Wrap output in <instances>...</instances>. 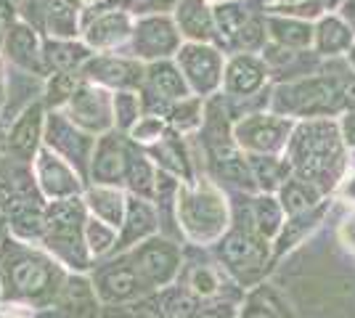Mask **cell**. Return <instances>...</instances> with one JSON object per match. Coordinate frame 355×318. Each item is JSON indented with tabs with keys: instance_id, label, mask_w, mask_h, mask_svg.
Segmentation results:
<instances>
[{
	"instance_id": "3",
	"label": "cell",
	"mask_w": 355,
	"mask_h": 318,
	"mask_svg": "<svg viewBox=\"0 0 355 318\" xmlns=\"http://www.w3.org/2000/svg\"><path fill=\"white\" fill-rule=\"evenodd\" d=\"M77 218H80L77 207H72V204H56L51 210V220H48L51 233L53 236H72L74 231H77Z\"/></svg>"
},
{
	"instance_id": "11",
	"label": "cell",
	"mask_w": 355,
	"mask_h": 318,
	"mask_svg": "<svg viewBox=\"0 0 355 318\" xmlns=\"http://www.w3.org/2000/svg\"><path fill=\"white\" fill-rule=\"evenodd\" d=\"M69 88H72V85H69V80H67V77H59L56 91H51V93H53L51 98H56V101H59V98H64V96H67V91H69Z\"/></svg>"
},
{
	"instance_id": "8",
	"label": "cell",
	"mask_w": 355,
	"mask_h": 318,
	"mask_svg": "<svg viewBox=\"0 0 355 318\" xmlns=\"http://www.w3.org/2000/svg\"><path fill=\"white\" fill-rule=\"evenodd\" d=\"M96 173L101 175V178H114L119 173V154L117 149H104L101 152V159H98V165H96Z\"/></svg>"
},
{
	"instance_id": "2",
	"label": "cell",
	"mask_w": 355,
	"mask_h": 318,
	"mask_svg": "<svg viewBox=\"0 0 355 318\" xmlns=\"http://www.w3.org/2000/svg\"><path fill=\"white\" fill-rule=\"evenodd\" d=\"M37 117H40V109L35 106L32 112H27V117L19 122V127L11 136V146L19 154H30L35 146V138H37Z\"/></svg>"
},
{
	"instance_id": "5",
	"label": "cell",
	"mask_w": 355,
	"mask_h": 318,
	"mask_svg": "<svg viewBox=\"0 0 355 318\" xmlns=\"http://www.w3.org/2000/svg\"><path fill=\"white\" fill-rule=\"evenodd\" d=\"M93 210H98L104 215L106 220L117 223V215H119V197L114 191H93Z\"/></svg>"
},
{
	"instance_id": "12",
	"label": "cell",
	"mask_w": 355,
	"mask_h": 318,
	"mask_svg": "<svg viewBox=\"0 0 355 318\" xmlns=\"http://www.w3.org/2000/svg\"><path fill=\"white\" fill-rule=\"evenodd\" d=\"M0 183H3V170H0Z\"/></svg>"
},
{
	"instance_id": "7",
	"label": "cell",
	"mask_w": 355,
	"mask_h": 318,
	"mask_svg": "<svg viewBox=\"0 0 355 318\" xmlns=\"http://www.w3.org/2000/svg\"><path fill=\"white\" fill-rule=\"evenodd\" d=\"M106 287H109V294H114V297H125V294H130L135 287L133 276L130 273H112L109 279H106Z\"/></svg>"
},
{
	"instance_id": "1",
	"label": "cell",
	"mask_w": 355,
	"mask_h": 318,
	"mask_svg": "<svg viewBox=\"0 0 355 318\" xmlns=\"http://www.w3.org/2000/svg\"><path fill=\"white\" fill-rule=\"evenodd\" d=\"M14 281L24 294H37L48 284V271L35 260H21L14 268Z\"/></svg>"
},
{
	"instance_id": "4",
	"label": "cell",
	"mask_w": 355,
	"mask_h": 318,
	"mask_svg": "<svg viewBox=\"0 0 355 318\" xmlns=\"http://www.w3.org/2000/svg\"><path fill=\"white\" fill-rule=\"evenodd\" d=\"M43 159H45V162H43L45 188H48L51 194H56V197H59V194H69V191L74 188L72 175H69V173H67V170H64L61 165H56V162L51 165V162H48L51 157H43Z\"/></svg>"
},
{
	"instance_id": "10",
	"label": "cell",
	"mask_w": 355,
	"mask_h": 318,
	"mask_svg": "<svg viewBox=\"0 0 355 318\" xmlns=\"http://www.w3.org/2000/svg\"><path fill=\"white\" fill-rule=\"evenodd\" d=\"M85 53H83V48H64V46H59L56 51H53V61L59 64V67H74L77 61L83 59Z\"/></svg>"
},
{
	"instance_id": "13",
	"label": "cell",
	"mask_w": 355,
	"mask_h": 318,
	"mask_svg": "<svg viewBox=\"0 0 355 318\" xmlns=\"http://www.w3.org/2000/svg\"><path fill=\"white\" fill-rule=\"evenodd\" d=\"M6 318H21V316H6Z\"/></svg>"
},
{
	"instance_id": "6",
	"label": "cell",
	"mask_w": 355,
	"mask_h": 318,
	"mask_svg": "<svg viewBox=\"0 0 355 318\" xmlns=\"http://www.w3.org/2000/svg\"><path fill=\"white\" fill-rule=\"evenodd\" d=\"M51 21H53V27L59 30V35H72L74 11L64 0H56V3L51 6Z\"/></svg>"
},
{
	"instance_id": "9",
	"label": "cell",
	"mask_w": 355,
	"mask_h": 318,
	"mask_svg": "<svg viewBox=\"0 0 355 318\" xmlns=\"http://www.w3.org/2000/svg\"><path fill=\"white\" fill-rule=\"evenodd\" d=\"M88 239H90V247H93L96 252H104L106 247L112 244V231H109V228H104L101 223H90Z\"/></svg>"
}]
</instances>
